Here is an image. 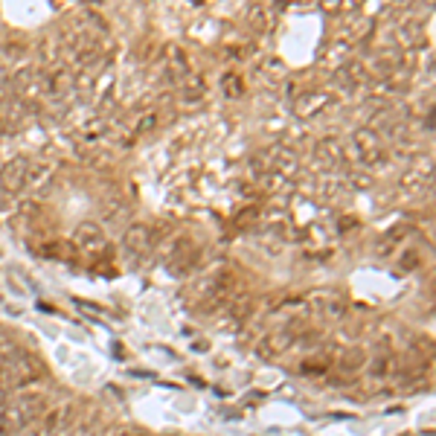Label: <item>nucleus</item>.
Here are the masks:
<instances>
[{"label":"nucleus","mask_w":436,"mask_h":436,"mask_svg":"<svg viewBox=\"0 0 436 436\" xmlns=\"http://www.w3.org/2000/svg\"><path fill=\"white\" fill-rule=\"evenodd\" d=\"M343 363H346V367H361V363H363V355L355 349V355H346V361H343Z\"/></svg>","instance_id":"8"},{"label":"nucleus","mask_w":436,"mask_h":436,"mask_svg":"<svg viewBox=\"0 0 436 436\" xmlns=\"http://www.w3.org/2000/svg\"><path fill=\"white\" fill-rule=\"evenodd\" d=\"M317 152H320L323 157H332V160H341V157H343V152H341V145H337V140H323V143L317 145Z\"/></svg>","instance_id":"6"},{"label":"nucleus","mask_w":436,"mask_h":436,"mask_svg":"<svg viewBox=\"0 0 436 436\" xmlns=\"http://www.w3.org/2000/svg\"><path fill=\"white\" fill-rule=\"evenodd\" d=\"M123 241L134 256H145V253H152V247H154V230L145 227V224H131L125 230Z\"/></svg>","instance_id":"5"},{"label":"nucleus","mask_w":436,"mask_h":436,"mask_svg":"<svg viewBox=\"0 0 436 436\" xmlns=\"http://www.w3.org/2000/svg\"><path fill=\"white\" fill-rule=\"evenodd\" d=\"M47 413V398L32 393V396H21L18 402L6 404L0 410V436H15L27 425H32L35 419H41Z\"/></svg>","instance_id":"1"},{"label":"nucleus","mask_w":436,"mask_h":436,"mask_svg":"<svg viewBox=\"0 0 436 436\" xmlns=\"http://www.w3.org/2000/svg\"><path fill=\"white\" fill-rule=\"evenodd\" d=\"M352 143H355V157H358L361 166L375 169V166H384V163H387L384 145H381V140H378V134H375V131H370V128L355 131Z\"/></svg>","instance_id":"2"},{"label":"nucleus","mask_w":436,"mask_h":436,"mask_svg":"<svg viewBox=\"0 0 436 436\" xmlns=\"http://www.w3.org/2000/svg\"><path fill=\"white\" fill-rule=\"evenodd\" d=\"M224 93L227 96H239L241 93V82L236 76H224Z\"/></svg>","instance_id":"7"},{"label":"nucleus","mask_w":436,"mask_h":436,"mask_svg":"<svg viewBox=\"0 0 436 436\" xmlns=\"http://www.w3.org/2000/svg\"><path fill=\"white\" fill-rule=\"evenodd\" d=\"M29 180V160H23V157H15V160H9L3 169H0V189L9 192V195H15L27 186Z\"/></svg>","instance_id":"3"},{"label":"nucleus","mask_w":436,"mask_h":436,"mask_svg":"<svg viewBox=\"0 0 436 436\" xmlns=\"http://www.w3.org/2000/svg\"><path fill=\"white\" fill-rule=\"evenodd\" d=\"M73 245H76L82 253H99L105 247V233L99 224H90L84 221L76 227V233H73Z\"/></svg>","instance_id":"4"}]
</instances>
